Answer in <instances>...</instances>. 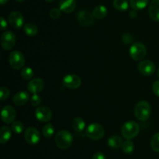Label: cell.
I'll return each instance as SVG.
<instances>
[{
	"label": "cell",
	"mask_w": 159,
	"mask_h": 159,
	"mask_svg": "<svg viewBox=\"0 0 159 159\" xmlns=\"http://www.w3.org/2000/svg\"><path fill=\"white\" fill-rule=\"evenodd\" d=\"M151 147L155 152H159V132H157L151 140Z\"/></svg>",
	"instance_id": "28"
},
{
	"label": "cell",
	"mask_w": 159,
	"mask_h": 159,
	"mask_svg": "<svg viewBox=\"0 0 159 159\" xmlns=\"http://www.w3.org/2000/svg\"><path fill=\"white\" fill-rule=\"evenodd\" d=\"M158 78H159V68H158Z\"/></svg>",
	"instance_id": "42"
},
{
	"label": "cell",
	"mask_w": 159,
	"mask_h": 159,
	"mask_svg": "<svg viewBox=\"0 0 159 159\" xmlns=\"http://www.w3.org/2000/svg\"><path fill=\"white\" fill-rule=\"evenodd\" d=\"M123 143L124 142H123L122 138L117 135H113V137H110L108 140V145L113 149L119 148L120 147L122 146Z\"/></svg>",
	"instance_id": "21"
},
{
	"label": "cell",
	"mask_w": 159,
	"mask_h": 159,
	"mask_svg": "<svg viewBox=\"0 0 159 159\" xmlns=\"http://www.w3.org/2000/svg\"><path fill=\"white\" fill-rule=\"evenodd\" d=\"M9 96V90L7 87H2L0 89V99L1 101H5L7 99Z\"/></svg>",
	"instance_id": "32"
},
{
	"label": "cell",
	"mask_w": 159,
	"mask_h": 159,
	"mask_svg": "<svg viewBox=\"0 0 159 159\" xmlns=\"http://www.w3.org/2000/svg\"><path fill=\"white\" fill-rule=\"evenodd\" d=\"M7 27V23L5 20V19L3 18V17H1V28L2 31H5Z\"/></svg>",
	"instance_id": "37"
},
{
	"label": "cell",
	"mask_w": 159,
	"mask_h": 159,
	"mask_svg": "<svg viewBox=\"0 0 159 159\" xmlns=\"http://www.w3.org/2000/svg\"><path fill=\"white\" fill-rule=\"evenodd\" d=\"M55 143L60 149L66 150L70 147L73 141V137L71 132L65 129L58 131L55 136Z\"/></svg>",
	"instance_id": "1"
},
{
	"label": "cell",
	"mask_w": 159,
	"mask_h": 159,
	"mask_svg": "<svg viewBox=\"0 0 159 159\" xmlns=\"http://www.w3.org/2000/svg\"><path fill=\"white\" fill-rule=\"evenodd\" d=\"M81 84V78L75 74H68L63 79V84L67 88L77 89L80 87Z\"/></svg>",
	"instance_id": "9"
},
{
	"label": "cell",
	"mask_w": 159,
	"mask_h": 159,
	"mask_svg": "<svg viewBox=\"0 0 159 159\" xmlns=\"http://www.w3.org/2000/svg\"><path fill=\"white\" fill-rule=\"evenodd\" d=\"M94 16L87 10H81L78 12L77 19L79 23L83 26H90L95 23Z\"/></svg>",
	"instance_id": "11"
},
{
	"label": "cell",
	"mask_w": 159,
	"mask_h": 159,
	"mask_svg": "<svg viewBox=\"0 0 159 159\" xmlns=\"http://www.w3.org/2000/svg\"><path fill=\"white\" fill-rule=\"evenodd\" d=\"M41 98H40V96H39L37 94H34L31 97L30 102L33 106H35V107L39 106L41 104Z\"/></svg>",
	"instance_id": "31"
},
{
	"label": "cell",
	"mask_w": 159,
	"mask_h": 159,
	"mask_svg": "<svg viewBox=\"0 0 159 159\" xmlns=\"http://www.w3.org/2000/svg\"><path fill=\"white\" fill-rule=\"evenodd\" d=\"M0 1H1L2 5H4V4H6V3H7L9 0H0Z\"/></svg>",
	"instance_id": "39"
},
{
	"label": "cell",
	"mask_w": 159,
	"mask_h": 159,
	"mask_svg": "<svg viewBox=\"0 0 159 159\" xmlns=\"http://www.w3.org/2000/svg\"><path fill=\"white\" fill-rule=\"evenodd\" d=\"M72 128L75 132H82L85 128V121L81 117H76L72 121Z\"/></svg>",
	"instance_id": "20"
},
{
	"label": "cell",
	"mask_w": 159,
	"mask_h": 159,
	"mask_svg": "<svg viewBox=\"0 0 159 159\" xmlns=\"http://www.w3.org/2000/svg\"><path fill=\"white\" fill-rule=\"evenodd\" d=\"M140 126L134 121H129L124 123L121 127V134L127 140H131L139 134Z\"/></svg>",
	"instance_id": "2"
},
{
	"label": "cell",
	"mask_w": 159,
	"mask_h": 159,
	"mask_svg": "<svg viewBox=\"0 0 159 159\" xmlns=\"http://www.w3.org/2000/svg\"><path fill=\"white\" fill-rule=\"evenodd\" d=\"M35 116L40 122H49L52 117V112L49 108L46 106H39L35 110Z\"/></svg>",
	"instance_id": "10"
},
{
	"label": "cell",
	"mask_w": 159,
	"mask_h": 159,
	"mask_svg": "<svg viewBox=\"0 0 159 159\" xmlns=\"http://www.w3.org/2000/svg\"><path fill=\"white\" fill-rule=\"evenodd\" d=\"M130 56L135 61L142 60L147 54V49L144 44L141 42H136L130 46L129 50Z\"/></svg>",
	"instance_id": "5"
},
{
	"label": "cell",
	"mask_w": 159,
	"mask_h": 159,
	"mask_svg": "<svg viewBox=\"0 0 159 159\" xmlns=\"http://www.w3.org/2000/svg\"><path fill=\"white\" fill-rule=\"evenodd\" d=\"M24 139L30 144H37L40 140V135L39 131L35 127H28L25 130Z\"/></svg>",
	"instance_id": "8"
},
{
	"label": "cell",
	"mask_w": 159,
	"mask_h": 159,
	"mask_svg": "<svg viewBox=\"0 0 159 159\" xmlns=\"http://www.w3.org/2000/svg\"><path fill=\"white\" fill-rule=\"evenodd\" d=\"M148 13L155 21H159V0H152L149 5Z\"/></svg>",
	"instance_id": "17"
},
{
	"label": "cell",
	"mask_w": 159,
	"mask_h": 159,
	"mask_svg": "<svg viewBox=\"0 0 159 159\" xmlns=\"http://www.w3.org/2000/svg\"><path fill=\"white\" fill-rule=\"evenodd\" d=\"M42 133H43V137L46 138H50L52 137L54 133V128L52 124L51 123H47L42 129Z\"/></svg>",
	"instance_id": "26"
},
{
	"label": "cell",
	"mask_w": 159,
	"mask_h": 159,
	"mask_svg": "<svg viewBox=\"0 0 159 159\" xmlns=\"http://www.w3.org/2000/svg\"><path fill=\"white\" fill-rule=\"evenodd\" d=\"M34 75V70L30 67H25L21 71V76L24 80H31Z\"/></svg>",
	"instance_id": "29"
},
{
	"label": "cell",
	"mask_w": 159,
	"mask_h": 159,
	"mask_svg": "<svg viewBox=\"0 0 159 159\" xmlns=\"http://www.w3.org/2000/svg\"><path fill=\"white\" fill-rule=\"evenodd\" d=\"M121 148L125 154H130L134 150V144L130 140H127L123 143Z\"/></svg>",
	"instance_id": "27"
},
{
	"label": "cell",
	"mask_w": 159,
	"mask_h": 159,
	"mask_svg": "<svg viewBox=\"0 0 159 159\" xmlns=\"http://www.w3.org/2000/svg\"><path fill=\"white\" fill-rule=\"evenodd\" d=\"M134 115L140 121H147L151 115V106L145 101H139L134 108Z\"/></svg>",
	"instance_id": "3"
},
{
	"label": "cell",
	"mask_w": 159,
	"mask_h": 159,
	"mask_svg": "<svg viewBox=\"0 0 159 159\" xmlns=\"http://www.w3.org/2000/svg\"><path fill=\"white\" fill-rule=\"evenodd\" d=\"M113 6L115 9L119 11H125L128 9V2L127 0H114Z\"/></svg>",
	"instance_id": "25"
},
{
	"label": "cell",
	"mask_w": 159,
	"mask_h": 159,
	"mask_svg": "<svg viewBox=\"0 0 159 159\" xmlns=\"http://www.w3.org/2000/svg\"><path fill=\"white\" fill-rule=\"evenodd\" d=\"M76 6L75 0H59V7L62 12L70 13L75 10Z\"/></svg>",
	"instance_id": "16"
},
{
	"label": "cell",
	"mask_w": 159,
	"mask_h": 159,
	"mask_svg": "<svg viewBox=\"0 0 159 159\" xmlns=\"http://www.w3.org/2000/svg\"><path fill=\"white\" fill-rule=\"evenodd\" d=\"M28 90L32 94H38L44 88V81L41 78H35L31 80L27 85Z\"/></svg>",
	"instance_id": "15"
},
{
	"label": "cell",
	"mask_w": 159,
	"mask_h": 159,
	"mask_svg": "<svg viewBox=\"0 0 159 159\" xmlns=\"http://www.w3.org/2000/svg\"><path fill=\"white\" fill-rule=\"evenodd\" d=\"M9 22L12 27L16 29H20L23 26L24 19L20 12L14 11L9 15Z\"/></svg>",
	"instance_id": "14"
},
{
	"label": "cell",
	"mask_w": 159,
	"mask_h": 159,
	"mask_svg": "<svg viewBox=\"0 0 159 159\" xmlns=\"http://www.w3.org/2000/svg\"><path fill=\"white\" fill-rule=\"evenodd\" d=\"M24 32L30 37H34L38 32V27L34 23H28L24 26Z\"/></svg>",
	"instance_id": "23"
},
{
	"label": "cell",
	"mask_w": 159,
	"mask_h": 159,
	"mask_svg": "<svg viewBox=\"0 0 159 159\" xmlns=\"http://www.w3.org/2000/svg\"><path fill=\"white\" fill-rule=\"evenodd\" d=\"M30 98V95L26 91H20L19 93L16 94L13 97V102L16 105L22 106L24 105L28 101Z\"/></svg>",
	"instance_id": "18"
},
{
	"label": "cell",
	"mask_w": 159,
	"mask_h": 159,
	"mask_svg": "<svg viewBox=\"0 0 159 159\" xmlns=\"http://www.w3.org/2000/svg\"><path fill=\"white\" fill-rule=\"evenodd\" d=\"M16 44V36L11 31H6L1 36V45L3 49L11 50Z\"/></svg>",
	"instance_id": "7"
},
{
	"label": "cell",
	"mask_w": 159,
	"mask_h": 159,
	"mask_svg": "<svg viewBox=\"0 0 159 159\" xmlns=\"http://www.w3.org/2000/svg\"><path fill=\"white\" fill-rule=\"evenodd\" d=\"M61 9H57V8H53L51 9L49 12V15L51 19L53 20H57L61 17Z\"/></svg>",
	"instance_id": "33"
},
{
	"label": "cell",
	"mask_w": 159,
	"mask_h": 159,
	"mask_svg": "<svg viewBox=\"0 0 159 159\" xmlns=\"http://www.w3.org/2000/svg\"><path fill=\"white\" fill-rule=\"evenodd\" d=\"M86 136L91 140H98L102 139L105 135V129L102 125L99 123H92L87 127L85 131Z\"/></svg>",
	"instance_id": "4"
},
{
	"label": "cell",
	"mask_w": 159,
	"mask_h": 159,
	"mask_svg": "<svg viewBox=\"0 0 159 159\" xmlns=\"http://www.w3.org/2000/svg\"><path fill=\"white\" fill-rule=\"evenodd\" d=\"M16 113L15 109L12 106L6 105L2 109L1 118L5 123L9 124V123H13L16 118Z\"/></svg>",
	"instance_id": "12"
},
{
	"label": "cell",
	"mask_w": 159,
	"mask_h": 159,
	"mask_svg": "<svg viewBox=\"0 0 159 159\" xmlns=\"http://www.w3.org/2000/svg\"><path fill=\"white\" fill-rule=\"evenodd\" d=\"M130 17H136V12H135L134 11H133V12H130Z\"/></svg>",
	"instance_id": "38"
},
{
	"label": "cell",
	"mask_w": 159,
	"mask_h": 159,
	"mask_svg": "<svg viewBox=\"0 0 159 159\" xmlns=\"http://www.w3.org/2000/svg\"><path fill=\"white\" fill-rule=\"evenodd\" d=\"M152 90H153L154 94H155L156 96L159 97V80L155 81L153 84L152 86Z\"/></svg>",
	"instance_id": "35"
},
{
	"label": "cell",
	"mask_w": 159,
	"mask_h": 159,
	"mask_svg": "<svg viewBox=\"0 0 159 159\" xmlns=\"http://www.w3.org/2000/svg\"><path fill=\"white\" fill-rule=\"evenodd\" d=\"M11 129H12V131L14 132H16L17 134H20L24 129V126H23V124L20 121H15L12 123Z\"/></svg>",
	"instance_id": "30"
},
{
	"label": "cell",
	"mask_w": 159,
	"mask_h": 159,
	"mask_svg": "<svg viewBox=\"0 0 159 159\" xmlns=\"http://www.w3.org/2000/svg\"><path fill=\"white\" fill-rule=\"evenodd\" d=\"M93 16L96 19H103L107 15V9L104 6H97L93 12Z\"/></svg>",
	"instance_id": "24"
},
{
	"label": "cell",
	"mask_w": 159,
	"mask_h": 159,
	"mask_svg": "<svg viewBox=\"0 0 159 159\" xmlns=\"http://www.w3.org/2000/svg\"><path fill=\"white\" fill-rule=\"evenodd\" d=\"M92 159H107L106 155L102 152H96L93 156Z\"/></svg>",
	"instance_id": "36"
},
{
	"label": "cell",
	"mask_w": 159,
	"mask_h": 159,
	"mask_svg": "<svg viewBox=\"0 0 159 159\" xmlns=\"http://www.w3.org/2000/svg\"><path fill=\"white\" fill-rule=\"evenodd\" d=\"M16 2H23V0H16Z\"/></svg>",
	"instance_id": "41"
},
{
	"label": "cell",
	"mask_w": 159,
	"mask_h": 159,
	"mask_svg": "<svg viewBox=\"0 0 159 159\" xmlns=\"http://www.w3.org/2000/svg\"><path fill=\"white\" fill-rule=\"evenodd\" d=\"M9 62L12 68L15 70H20L24 66L26 59L21 51H13L9 55Z\"/></svg>",
	"instance_id": "6"
},
{
	"label": "cell",
	"mask_w": 159,
	"mask_h": 159,
	"mask_svg": "<svg viewBox=\"0 0 159 159\" xmlns=\"http://www.w3.org/2000/svg\"><path fill=\"white\" fill-rule=\"evenodd\" d=\"M149 0H130V4L134 10H141L148 6Z\"/></svg>",
	"instance_id": "22"
},
{
	"label": "cell",
	"mask_w": 159,
	"mask_h": 159,
	"mask_svg": "<svg viewBox=\"0 0 159 159\" xmlns=\"http://www.w3.org/2000/svg\"><path fill=\"white\" fill-rule=\"evenodd\" d=\"M140 73L145 76H152L155 71V65L150 60L141 61L138 65Z\"/></svg>",
	"instance_id": "13"
},
{
	"label": "cell",
	"mask_w": 159,
	"mask_h": 159,
	"mask_svg": "<svg viewBox=\"0 0 159 159\" xmlns=\"http://www.w3.org/2000/svg\"><path fill=\"white\" fill-rule=\"evenodd\" d=\"M11 133H12V131H11L10 128L8 126L2 127L0 129V143L2 144L7 143L9 139L11 138Z\"/></svg>",
	"instance_id": "19"
},
{
	"label": "cell",
	"mask_w": 159,
	"mask_h": 159,
	"mask_svg": "<svg viewBox=\"0 0 159 159\" xmlns=\"http://www.w3.org/2000/svg\"><path fill=\"white\" fill-rule=\"evenodd\" d=\"M122 39H123V41H124V43H126V44L131 43L134 40L133 37H132L131 34H124V35H123Z\"/></svg>",
	"instance_id": "34"
},
{
	"label": "cell",
	"mask_w": 159,
	"mask_h": 159,
	"mask_svg": "<svg viewBox=\"0 0 159 159\" xmlns=\"http://www.w3.org/2000/svg\"><path fill=\"white\" fill-rule=\"evenodd\" d=\"M45 1H46L47 2H53L54 0H45Z\"/></svg>",
	"instance_id": "40"
}]
</instances>
